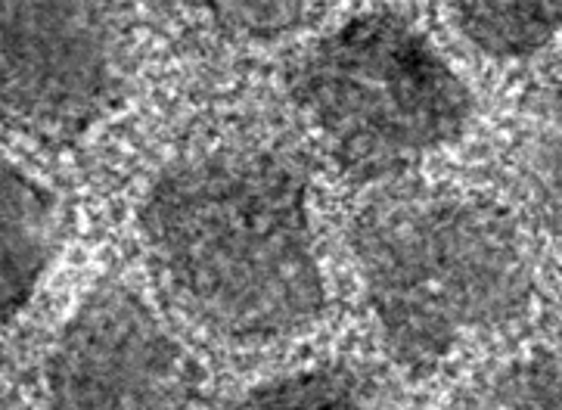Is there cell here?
Here are the masks:
<instances>
[{
  "instance_id": "obj_1",
  "label": "cell",
  "mask_w": 562,
  "mask_h": 410,
  "mask_svg": "<svg viewBox=\"0 0 562 410\" xmlns=\"http://www.w3.org/2000/svg\"><path fill=\"white\" fill-rule=\"evenodd\" d=\"M137 228L168 302L221 345H280L324 318L308 178L277 146L221 141L168 162Z\"/></svg>"
},
{
  "instance_id": "obj_2",
  "label": "cell",
  "mask_w": 562,
  "mask_h": 410,
  "mask_svg": "<svg viewBox=\"0 0 562 410\" xmlns=\"http://www.w3.org/2000/svg\"><path fill=\"white\" fill-rule=\"evenodd\" d=\"M351 258L382 345L407 370H432L509 330L538 286L519 221L463 187H404L367 202Z\"/></svg>"
},
{
  "instance_id": "obj_3",
  "label": "cell",
  "mask_w": 562,
  "mask_h": 410,
  "mask_svg": "<svg viewBox=\"0 0 562 410\" xmlns=\"http://www.w3.org/2000/svg\"><path fill=\"white\" fill-rule=\"evenodd\" d=\"M290 93L345 171L385 178L463 137L472 93L438 47L398 13H361L292 63Z\"/></svg>"
},
{
  "instance_id": "obj_4",
  "label": "cell",
  "mask_w": 562,
  "mask_h": 410,
  "mask_svg": "<svg viewBox=\"0 0 562 410\" xmlns=\"http://www.w3.org/2000/svg\"><path fill=\"white\" fill-rule=\"evenodd\" d=\"M50 410H193L196 367L137 289L100 284L59 326L47 367Z\"/></svg>"
},
{
  "instance_id": "obj_5",
  "label": "cell",
  "mask_w": 562,
  "mask_h": 410,
  "mask_svg": "<svg viewBox=\"0 0 562 410\" xmlns=\"http://www.w3.org/2000/svg\"><path fill=\"white\" fill-rule=\"evenodd\" d=\"M3 112L44 141H69L106 115L122 93V35L103 3L7 0Z\"/></svg>"
},
{
  "instance_id": "obj_6",
  "label": "cell",
  "mask_w": 562,
  "mask_h": 410,
  "mask_svg": "<svg viewBox=\"0 0 562 410\" xmlns=\"http://www.w3.org/2000/svg\"><path fill=\"white\" fill-rule=\"evenodd\" d=\"M3 274H0V311L10 323L35 296L41 277L54 265L59 250V212L47 187H41L16 162H3Z\"/></svg>"
},
{
  "instance_id": "obj_7",
  "label": "cell",
  "mask_w": 562,
  "mask_h": 410,
  "mask_svg": "<svg viewBox=\"0 0 562 410\" xmlns=\"http://www.w3.org/2000/svg\"><path fill=\"white\" fill-rule=\"evenodd\" d=\"M227 410H407L392 376L363 361H324L271 376Z\"/></svg>"
},
{
  "instance_id": "obj_8",
  "label": "cell",
  "mask_w": 562,
  "mask_h": 410,
  "mask_svg": "<svg viewBox=\"0 0 562 410\" xmlns=\"http://www.w3.org/2000/svg\"><path fill=\"white\" fill-rule=\"evenodd\" d=\"M519 187L531 218L562 252V81L528 112L516 149Z\"/></svg>"
},
{
  "instance_id": "obj_9",
  "label": "cell",
  "mask_w": 562,
  "mask_h": 410,
  "mask_svg": "<svg viewBox=\"0 0 562 410\" xmlns=\"http://www.w3.org/2000/svg\"><path fill=\"white\" fill-rule=\"evenodd\" d=\"M453 29L494 59L538 54L562 32V0H470L451 7Z\"/></svg>"
},
{
  "instance_id": "obj_10",
  "label": "cell",
  "mask_w": 562,
  "mask_h": 410,
  "mask_svg": "<svg viewBox=\"0 0 562 410\" xmlns=\"http://www.w3.org/2000/svg\"><path fill=\"white\" fill-rule=\"evenodd\" d=\"M451 410H562V355L531 348L467 379Z\"/></svg>"
},
{
  "instance_id": "obj_11",
  "label": "cell",
  "mask_w": 562,
  "mask_h": 410,
  "mask_svg": "<svg viewBox=\"0 0 562 410\" xmlns=\"http://www.w3.org/2000/svg\"><path fill=\"white\" fill-rule=\"evenodd\" d=\"M221 10H227L221 13V19H227L239 32H246L249 37H268L258 19L268 22L271 35H280L302 22V10H308V3H224Z\"/></svg>"
}]
</instances>
